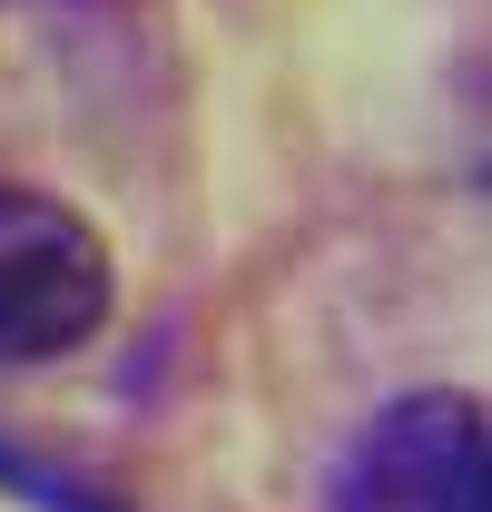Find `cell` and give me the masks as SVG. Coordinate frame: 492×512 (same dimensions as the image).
<instances>
[{
  "label": "cell",
  "instance_id": "cell-1",
  "mask_svg": "<svg viewBox=\"0 0 492 512\" xmlns=\"http://www.w3.org/2000/svg\"><path fill=\"white\" fill-rule=\"evenodd\" d=\"M109 325V247L60 197L0 178V365H60Z\"/></svg>",
  "mask_w": 492,
  "mask_h": 512
},
{
  "label": "cell",
  "instance_id": "cell-2",
  "mask_svg": "<svg viewBox=\"0 0 492 512\" xmlns=\"http://www.w3.org/2000/svg\"><path fill=\"white\" fill-rule=\"evenodd\" d=\"M335 512H492V453L473 394H404L345 453Z\"/></svg>",
  "mask_w": 492,
  "mask_h": 512
},
{
  "label": "cell",
  "instance_id": "cell-3",
  "mask_svg": "<svg viewBox=\"0 0 492 512\" xmlns=\"http://www.w3.org/2000/svg\"><path fill=\"white\" fill-rule=\"evenodd\" d=\"M0 483H20L30 503H50V512H128L119 493L79 483V473H69V463H50V453H10V444H0Z\"/></svg>",
  "mask_w": 492,
  "mask_h": 512
}]
</instances>
